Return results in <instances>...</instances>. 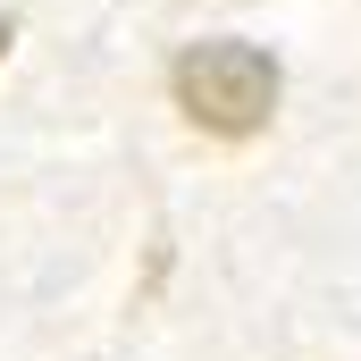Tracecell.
I'll return each mask as SVG.
<instances>
[{
	"mask_svg": "<svg viewBox=\"0 0 361 361\" xmlns=\"http://www.w3.org/2000/svg\"><path fill=\"white\" fill-rule=\"evenodd\" d=\"M0 51H8V17H0Z\"/></svg>",
	"mask_w": 361,
	"mask_h": 361,
	"instance_id": "cell-2",
	"label": "cell"
},
{
	"mask_svg": "<svg viewBox=\"0 0 361 361\" xmlns=\"http://www.w3.org/2000/svg\"><path fill=\"white\" fill-rule=\"evenodd\" d=\"M177 109L210 135H252L277 109V68L252 42H193L177 59Z\"/></svg>",
	"mask_w": 361,
	"mask_h": 361,
	"instance_id": "cell-1",
	"label": "cell"
}]
</instances>
